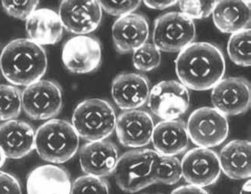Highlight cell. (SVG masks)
<instances>
[{"label": "cell", "mask_w": 251, "mask_h": 194, "mask_svg": "<svg viewBox=\"0 0 251 194\" xmlns=\"http://www.w3.org/2000/svg\"><path fill=\"white\" fill-rule=\"evenodd\" d=\"M79 137L71 122L50 119L37 129L35 149L40 158L51 164H63L77 153Z\"/></svg>", "instance_id": "obj_3"}, {"label": "cell", "mask_w": 251, "mask_h": 194, "mask_svg": "<svg viewBox=\"0 0 251 194\" xmlns=\"http://www.w3.org/2000/svg\"><path fill=\"white\" fill-rule=\"evenodd\" d=\"M182 177L191 185L206 188L218 181L222 173L219 155L210 148H195L181 161Z\"/></svg>", "instance_id": "obj_10"}, {"label": "cell", "mask_w": 251, "mask_h": 194, "mask_svg": "<svg viewBox=\"0 0 251 194\" xmlns=\"http://www.w3.org/2000/svg\"><path fill=\"white\" fill-rule=\"evenodd\" d=\"M189 139L200 148L219 146L228 136L227 116L212 107H201L189 115L186 123Z\"/></svg>", "instance_id": "obj_7"}, {"label": "cell", "mask_w": 251, "mask_h": 194, "mask_svg": "<svg viewBox=\"0 0 251 194\" xmlns=\"http://www.w3.org/2000/svg\"><path fill=\"white\" fill-rule=\"evenodd\" d=\"M194 22L184 14L171 12L155 20L153 44L160 52H180L196 38Z\"/></svg>", "instance_id": "obj_6"}, {"label": "cell", "mask_w": 251, "mask_h": 194, "mask_svg": "<svg viewBox=\"0 0 251 194\" xmlns=\"http://www.w3.org/2000/svg\"><path fill=\"white\" fill-rule=\"evenodd\" d=\"M101 9L111 16H126L133 13L141 5V1H99Z\"/></svg>", "instance_id": "obj_31"}, {"label": "cell", "mask_w": 251, "mask_h": 194, "mask_svg": "<svg viewBox=\"0 0 251 194\" xmlns=\"http://www.w3.org/2000/svg\"><path fill=\"white\" fill-rule=\"evenodd\" d=\"M145 4L148 8L157 10H164L169 7L173 6L177 3V1H145Z\"/></svg>", "instance_id": "obj_34"}, {"label": "cell", "mask_w": 251, "mask_h": 194, "mask_svg": "<svg viewBox=\"0 0 251 194\" xmlns=\"http://www.w3.org/2000/svg\"><path fill=\"white\" fill-rule=\"evenodd\" d=\"M150 83L145 76L122 73L114 78L111 93L119 108L124 111L138 110L148 103Z\"/></svg>", "instance_id": "obj_16"}, {"label": "cell", "mask_w": 251, "mask_h": 194, "mask_svg": "<svg viewBox=\"0 0 251 194\" xmlns=\"http://www.w3.org/2000/svg\"><path fill=\"white\" fill-rule=\"evenodd\" d=\"M251 142L247 140H233L226 144L219 155L221 169L233 180L251 177Z\"/></svg>", "instance_id": "obj_23"}, {"label": "cell", "mask_w": 251, "mask_h": 194, "mask_svg": "<svg viewBox=\"0 0 251 194\" xmlns=\"http://www.w3.org/2000/svg\"><path fill=\"white\" fill-rule=\"evenodd\" d=\"M251 29L244 30L231 34L227 43V55L231 61L241 67L251 64Z\"/></svg>", "instance_id": "obj_24"}, {"label": "cell", "mask_w": 251, "mask_h": 194, "mask_svg": "<svg viewBox=\"0 0 251 194\" xmlns=\"http://www.w3.org/2000/svg\"><path fill=\"white\" fill-rule=\"evenodd\" d=\"M48 69L45 48L29 38L9 41L0 54V71L13 86H28L42 80Z\"/></svg>", "instance_id": "obj_2"}, {"label": "cell", "mask_w": 251, "mask_h": 194, "mask_svg": "<svg viewBox=\"0 0 251 194\" xmlns=\"http://www.w3.org/2000/svg\"><path fill=\"white\" fill-rule=\"evenodd\" d=\"M154 126L149 112L141 110H127L117 117L115 131L123 146L141 148L150 144Z\"/></svg>", "instance_id": "obj_14"}, {"label": "cell", "mask_w": 251, "mask_h": 194, "mask_svg": "<svg viewBox=\"0 0 251 194\" xmlns=\"http://www.w3.org/2000/svg\"><path fill=\"white\" fill-rule=\"evenodd\" d=\"M190 103L187 88L179 81H164L151 89L148 107L163 120H176L186 113Z\"/></svg>", "instance_id": "obj_9"}, {"label": "cell", "mask_w": 251, "mask_h": 194, "mask_svg": "<svg viewBox=\"0 0 251 194\" xmlns=\"http://www.w3.org/2000/svg\"><path fill=\"white\" fill-rule=\"evenodd\" d=\"M6 158H6L5 154H4L2 148H0V168L3 166L4 164H5V160H6Z\"/></svg>", "instance_id": "obj_36"}, {"label": "cell", "mask_w": 251, "mask_h": 194, "mask_svg": "<svg viewBox=\"0 0 251 194\" xmlns=\"http://www.w3.org/2000/svg\"><path fill=\"white\" fill-rule=\"evenodd\" d=\"M171 194H209L206 190L197 186L188 185L180 186L179 188L173 191Z\"/></svg>", "instance_id": "obj_33"}, {"label": "cell", "mask_w": 251, "mask_h": 194, "mask_svg": "<svg viewBox=\"0 0 251 194\" xmlns=\"http://www.w3.org/2000/svg\"><path fill=\"white\" fill-rule=\"evenodd\" d=\"M72 183L65 169L45 165L30 172L27 178L28 194H71Z\"/></svg>", "instance_id": "obj_19"}, {"label": "cell", "mask_w": 251, "mask_h": 194, "mask_svg": "<svg viewBox=\"0 0 251 194\" xmlns=\"http://www.w3.org/2000/svg\"><path fill=\"white\" fill-rule=\"evenodd\" d=\"M240 194H251V180H248L245 184L243 185Z\"/></svg>", "instance_id": "obj_35"}, {"label": "cell", "mask_w": 251, "mask_h": 194, "mask_svg": "<svg viewBox=\"0 0 251 194\" xmlns=\"http://www.w3.org/2000/svg\"><path fill=\"white\" fill-rule=\"evenodd\" d=\"M71 194H110V192L106 180L86 174L74 181Z\"/></svg>", "instance_id": "obj_28"}, {"label": "cell", "mask_w": 251, "mask_h": 194, "mask_svg": "<svg viewBox=\"0 0 251 194\" xmlns=\"http://www.w3.org/2000/svg\"><path fill=\"white\" fill-rule=\"evenodd\" d=\"M58 15L67 31L86 35L100 26L102 9L99 1L64 0L60 3Z\"/></svg>", "instance_id": "obj_12"}, {"label": "cell", "mask_w": 251, "mask_h": 194, "mask_svg": "<svg viewBox=\"0 0 251 194\" xmlns=\"http://www.w3.org/2000/svg\"><path fill=\"white\" fill-rule=\"evenodd\" d=\"M217 1H192L183 0L179 2L181 12L189 19H205L213 12Z\"/></svg>", "instance_id": "obj_29"}, {"label": "cell", "mask_w": 251, "mask_h": 194, "mask_svg": "<svg viewBox=\"0 0 251 194\" xmlns=\"http://www.w3.org/2000/svg\"><path fill=\"white\" fill-rule=\"evenodd\" d=\"M0 194H23L21 185L12 174L0 170Z\"/></svg>", "instance_id": "obj_32"}, {"label": "cell", "mask_w": 251, "mask_h": 194, "mask_svg": "<svg viewBox=\"0 0 251 194\" xmlns=\"http://www.w3.org/2000/svg\"><path fill=\"white\" fill-rule=\"evenodd\" d=\"M251 84L242 78H228L219 81L212 91L214 108L221 113L237 115L249 110L251 100Z\"/></svg>", "instance_id": "obj_13"}, {"label": "cell", "mask_w": 251, "mask_h": 194, "mask_svg": "<svg viewBox=\"0 0 251 194\" xmlns=\"http://www.w3.org/2000/svg\"><path fill=\"white\" fill-rule=\"evenodd\" d=\"M162 156L152 149L134 150L121 155L113 173L119 188L133 194L156 184L157 166Z\"/></svg>", "instance_id": "obj_4"}, {"label": "cell", "mask_w": 251, "mask_h": 194, "mask_svg": "<svg viewBox=\"0 0 251 194\" xmlns=\"http://www.w3.org/2000/svg\"><path fill=\"white\" fill-rule=\"evenodd\" d=\"M119 158L117 146L108 140L89 141L79 150L81 169L87 175L102 178L112 175Z\"/></svg>", "instance_id": "obj_15"}, {"label": "cell", "mask_w": 251, "mask_h": 194, "mask_svg": "<svg viewBox=\"0 0 251 194\" xmlns=\"http://www.w3.org/2000/svg\"><path fill=\"white\" fill-rule=\"evenodd\" d=\"M25 28L28 38L42 46L58 43L64 28L55 11L39 9L26 20Z\"/></svg>", "instance_id": "obj_21"}, {"label": "cell", "mask_w": 251, "mask_h": 194, "mask_svg": "<svg viewBox=\"0 0 251 194\" xmlns=\"http://www.w3.org/2000/svg\"><path fill=\"white\" fill-rule=\"evenodd\" d=\"M62 60L70 72L90 74L99 68L101 61L100 41L91 35H76L66 41Z\"/></svg>", "instance_id": "obj_11"}, {"label": "cell", "mask_w": 251, "mask_h": 194, "mask_svg": "<svg viewBox=\"0 0 251 194\" xmlns=\"http://www.w3.org/2000/svg\"><path fill=\"white\" fill-rule=\"evenodd\" d=\"M182 178L181 162L176 156H162L156 173V184L174 185Z\"/></svg>", "instance_id": "obj_27"}, {"label": "cell", "mask_w": 251, "mask_h": 194, "mask_svg": "<svg viewBox=\"0 0 251 194\" xmlns=\"http://www.w3.org/2000/svg\"><path fill=\"white\" fill-rule=\"evenodd\" d=\"M133 64L139 71L148 72L160 66L161 53L153 43L144 44L133 52Z\"/></svg>", "instance_id": "obj_26"}, {"label": "cell", "mask_w": 251, "mask_h": 194, "mask_svg": "<svg viewBox=\"0 0 251 194\" xmlns=\"http://www.w3.org/2000/svg\"><path fill=\"white\" fill-rule=\"evenodd\" d=\"M39 2L38 1H16V0H5L2 1L4 10L9 16L20 19L27 20L36 10Z\"/></svg>", "instance_id": "obj_30"}, {"label": "cell", "mask_w": 251, "mask_h": 194, "mask_svg": "<svg viewBox=\"0 0 251 194\" xmlns=\"http://www.w3.org/2000/svg\"><path fill=\"white\" fill-rule=\"evenodd\" d=\"M176 73L187 89L205 91L223 79L226 60L220 48L209 42H193L179 52Z\"/></svg>", "instance_id": "obj_1"}, {"label": "cell", "mask_w": 251, "mask_h": 194, "mask_svg": "<svg viewBox=\"0 0 251 194\" xmlns=\"http://www.w3.org/2000/svg\"><path fill=\"white\" fill-rule=\"evenodd\" d=\"M22 107V93L13 85H0V121L16 119Z\"/></svg>", "instance_id": "obj_25"}, {"label": "cell", "mask_w": 251, "mask_h": 194, "mask_svg": "<svg viewBox=\"0 0 251 194\" xmlns=\"http://www.w3.org/2000/svg\"><path fill=\"white\" fill-rule=\"evenodd\" d=\"M212 18L215 27L223 33L233 34L251 29L250 2L237 0L217 1Z\"/></svg>", "instance_id": "obj_22"}, {"label": "cell", "mask_w": 251, "mask_h": 194, "mask_svg": "<svg viewBox=\"0 0 251 194\" xmlns=\"http://www.w3.org/2000/svg\"><path fill=\"white\" fill-rule=\"evenodd\" d=\"M62 107V90L55 81L40 80L26 86L22 93V107L31 119H53Z\"/></svg>", "instance_id": "obj_8"}, {"label": "cell", "mask_w": 251, "mask_h": 194, "mask_svg": "<svg viewBox=\"0 0 251 194\" xmlns=\"http://www.w3.org/2000/svg\"><path fill=\"white\" fill-rule=\"evenodd\" d=\"M35 133L23 121L12 120L0 125V148L7 158L21 159L35 149Z\"/></svg>", "instance_id": "obj_18"}, {"label": "cell", "mask_w": 251, "mask_h": 194, "mask_svg": "<svg viewBox=\"0 0 251 194\" xmlns=\"http://www.w3.org/2000/svg\"><path fill=\"white\" fill-rule=\"evenodd\" d=\"M117 116L115 108L102 99L83 100L76 106L72 116V126L79 138L88 141H101L115 130Z\"/></svg>", "instance_id": "obj_5"}, {"label": "cell", "mask_w": 251, "mask_h": 194, "mask_svg": "<svg viewBox=\"0 0 251 194\" xmlns=\"http://www.w3.org/2000/svg\"><path fill=\"white\" fill-rule=\"evenodd\" d=\"M112 34L116 51L120 54L130 53L148 42L150 26L145 16L133 12L115 21Z\"/></svg>", "instance_id": "obj_17"}, {"label": "cell", "mask_w": 251, "mask_h": 194, "mask_svg": "<svg viewBox=\"0 0 251 194\" xmlns=\"http://www.w3.org/2000/svg\"><path fill=\"white\" fill-rule=\"evenodd\" d=\"M189 140L186 124L177 119L157 123L151 139L155 151L164 156H176L184 152L189 147Z\"/></svg>", "instance_id": "obj_20"}]
</instances>
